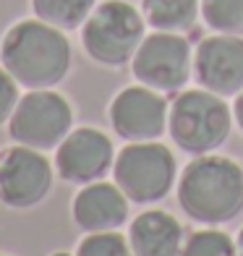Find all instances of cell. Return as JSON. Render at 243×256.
<instances>
[{
  "label": "cell",
  "instance_id": "obj_5",
  "mask_svg": "<svg viewBox=\"0 0 243 256\" xmlns=\"http://www.w3.org/2000/svg\"><path fill=\"white\" fill-rule=\"evenodd\" d=\"M178 165L160 142H128L112 165V180L131 204H157L172 191Z\"/></svg>",
  "mask_w": 243,
  "mask_h": 256
},
{
  "label": "cell",
  "instance_id": "obj_16",
  "mask_svg": "<svg viewBox=\"0 0 243 256\" xmlns=\"http://www.w3.org/2000/svg\"><path fill=\"white\" fill-rule=\"evenodd\" d=\"M202 18L217 34L243 37V0H202Z\"/></svg>",
  "mask_w": 243,
  "mask_h": 256
},
{
  "label": "cell",
  "instance_id": "obj_3",
  "mask_svg": "<svg viewBox=\"0 0 243 256\" xmlns=\"http://www.w3.org/2000/svg\"><path fill=\"white\" fill-rule=\"evenodd\" d=\"M233 128L230 104L210 89H186L170 104L168 131L186 154H212L228 142Z\"/></svg>",
  "mask_w": 243,
  "mask_h": 256
},
{
  "label": "cell",
  "instance_id": "obj_23",
  "mask_svg": "<svg viewBox=\"0 0 243 256\" xmlns=\"http://www.w3.org/2000/svg\"><path fill=\"white\" fill-rule=\"evenodd\" d=\"M0 256H3V254H0Z\"/></svg>",
  "mask_w": 243,
  "mask_h": 256
},
{
  "label": "cell",
  "instance_id": "obj_2",
  "mask_svg": "<svg viewBox=\"0 0 243 256\" xmlns=\"http://www.w3.org/2000/svg\"><path fill=\"white\" fill-rule=\"evenodd\" d=\"M178 204L199 225H225L243 212V168L230 157L202 154L178 180Z\"/></svg>",
  "mask_w": 243,
  "mask_h": 256
},
{
  "label": "cell",
  "instance_id": "obj_14",
  "mask_svg": "<svg viewBox=\"0 0 243 256\" xmlns=\"http://www.w3.org/2000/svg\"><path fill=\"white\" fill-rule=\"evenodd\" d=\"M142 14L154 32L186 34L202 16V0H142Z\"/></svg>",
  "mask_w": 243,
  "mask_h": 256
},
{
  "label": "cell",
  "instance_id": "obj_12",
  "mask_svg": "<svg viewBox=\"0 0 243 256\" xmlns=\"http://www.w3.org/2000/svg\"><path fill=\"white\" fill-rule=\"evenodd\" d=\"M128 196L118 188L115 180H94L81 186V191L74 196L71 217L84 232L120 230L128 220Z\"/></svg>",
  "mask_w": 243,
  "mask_h": 256
},
{
  "label": "cell",
  "instance_id": "obj_17",
  "mask_svg": "<svg viewBox=\"0 0 243 256\" xmlns=\"http://www.w3.org/2000/svg\"><path fill=\"white\" fill-rule=\"evenodd\" d=\"M180 256H238L236 240L222 230H196L183 243Z\"/></svg>",
  "mask_w": 243,
  "mask_h": 256
},
{
  "label": "cell",
  "instance_id": "obj_10",
  "mask_svg": "<svg viewBox=\"0 0 243 256\" xmlns=\"http://www.w3.org/2000/svg\"><path fill=\"white\" fill-rule=\"evenodd\" d=\"M115 165V146L100 128H74L55 149V170L66 183L86 186L102 180Z\"/></svg>",
  "mask_w": 243,
  "mask_h": 256
},
{
  "label": "cell",
  "instance_id": "obj_1",
  "mask_svg": "<svg viewBox=\"0 0 243 256\" xmlns=\"http://www.w3.org/2000/svg\"><path fill=\"white\" fill-rule=\"evenodd\" d=\"M71 42L66 32L42 18L14 24L0 42V66L24 89H52L71 71Z\"/></svg>",
  "mask_w": 243,
  "mask_h": 256
},
{
  "label": "cell",
  "instance_id": "obj_6",
  "mask_svg": "<svg viewBox=\"0 0 243 256\" xmlns=\"http://www.w3.org/2000/svg\"><path fill=\"white\" fill-rule=\"evenodd\" d=\"M71 126L74 108L63 94L52 89H29L10 115L8 134L16 144L50 152L71 134Z\"/></svg>",
  "mask_w": 243,
  "mask_h": 256
},
{
  "label": "cell",
  "instance_id": "obj_21",
  "mask_svg": "<svg viewBox=\"0 0 243 256\" xmlns=\"http://www.w3.org/2000/svg\"><path fill=\"white\" fill-rule=\"evenodd\" d=\"M236 248H238V256H243V228H240L238 238H236Z\"/></svg>",
  "mask_w": 243,
  "mask_h": 256
},
{
  "label": "cell",
  "instance_id": "obj_15",
  "mask_svg": "<svg viewBox=\"0 0 243 256\" xmlns=\"http://www.w3.org/2000/svg\"><path fill=\"white\" fill-rule=\"evenodd\" d=\"M94 6L97 0H32L34 16L63 32L81 29Z\"/></svg>",
  "mask_w": 243,
  "mask_h": 256
},
{
  "label": "cell",
  "instance_id": "obj_11",
  "mask_svg": "<svg viewBox=\"0 0 243 256\" xmlns=\"http://www.w3.org/2000/svg\"><path fill=\"white\" fill-rule=\"evenodd\" d=\"M196 81L220 97H238L243 92V37L212 34L196 44L194 52Z\"/></svg>",
  "mask_w": 243,
  "mask_h": 256
},
{
  "label": "cell",
  "instance_id": "obj_9",
  "mask_svg": "<svg viewBox=\"0 0 243 256\" xmlns=\"http://www.w3.org/2000/svg\"><path fill=\"white\" fill-rule=\"evenodd\" d=\"M108 115L112 131L123 142H157L168 131L170 102L162 92L136 84L112 97Z\"/></svg>",
  "mask_w": 243,
  "mask_h": 256
},
{
  "label": "cell",
  "instance_id": "obj_19",
  "mask_svg": "<svg viewBox=\"0 0 243 256\" xmlns=\"http://www.w3.org/2000/svg\"><path fill=\"white\" fill-rule=\"evenodd\" d=\"M18 100H21L18 81L10 76L3 66H0V126L10 120V115H14Z\"/></svg>",
  "mask_w": 243,
  "mask_h": 256
},
{
  "label": "cell",
  "instance_id": "obj_18",
  "mask_svg": "<svg viewBox=\"0 0 243 256\" xmlns=\"http://www.w3.org/2000/svg\"><path fill=\"white\" fill-rule=\"evenodd\" d=\"M76 256H134L131 243L118 230L105 232H86V238L78 243Z\"/></svg>",
  "mask_w": 243,
  "mask_h": 256
},
{
  "label": "cell",
  "instance_id": "obj_7",
  "mask_svg": "<svg viewBox=\"0 0 243 256\" xmlns=\"http://www.w3.org/2000/svg\"><path fill=\"white\" fill-rule=\"evenodd\" d=\"M131 71L138 84L162 94H178L194 71V50L188 37L178 32L146 34L131 60Z\"/></svg>",
  "mask_w": 243,
  "mask_h": 256
},
{
  "label": "cell",
  "instance_id": "obj_13",
  "mask_svg": "<svg viewBox=\"0 0 243 256\" xmlns=\"http://www.w3.org/2000/svg\"><path fill=\"white\" fill-rule=\"evenodd\" d=\"M128 243L134 256H180L186 240L176 217L162 209H149L131 222Z\"/></svg>",
  "mask_w": 243,
  "mask_h": 256
},
{
  "label": "cell",
  "instance_id": "obj_22",
  "mask_svg": "<svg viewBox=\"0 0 243 256\" xmlns=\"http://www.w3.org/2000/svg\"><path fill=\"white\" fill-rule=\"evenodd\" d=\"M50 256H74V254H66V251H55V254H50Z\"/></svg>",
  "mask_w": 243,
  "mask_h": 256
},
{
  "label": "cell",
  "instance_id": "obj_20",
  "mask_svg": "<svg viewBox=\"0 0 243 256\" xmlns=\"http://www.w3.org/2000/svg\"><path fill=\"white\" fill-rule=\"evenodd\" d=\"M233 118H236V123H238V128L243 131V92L236 97V108H233Z\"/></svg>",
  "mask_w": 243,
  "mask_h": 256
},
{
  "label": "cell",
  "instance_id": "obj_8",
  "mask_svg": "<svg viewBox=\"0 0 243 256\" xmlns=\"http://www.w3.org/2000/svg\"><path fill=\"white\" fill-rule=\"evenodd\" d=\"M55 162L24 144L0 152V202L10 209H32L52 188Z\"/></svg>",
  "mask_w": 243,
  "mask_h": 256
},
{
  "label": "cell",
  "instance_id": "obj_4",
  "mask_svg": "<svg viewBox=\"0 0 243 256\" xmlns=\"http://www.w3.org/2000/svg\"><path fill=\"white\" fill-rule=\"evenodd\" d=\"M146 37V18L128 0H102L81 26L84 52L100 66L120 68L134 60Z\"/></svg>",
  "mask_w": 243,
  "mask_h": 256
}]
</instances>
